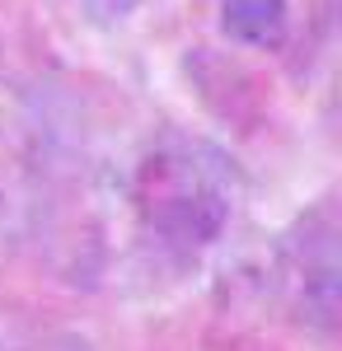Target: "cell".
I'll return each instance as SVG.
<instances>
[{"label": "cell", "mask_w": 342, "mask_h": 351, "mask_svg": "<svg viewBox=\"0 0 342 351\" xmlns=\"http://www.w3.org/2000/svg\"><path fill=\"white\" fill-rule=\"evenodd\" d=\"M136 230L169 258H197L220 239L239 206V173L225 150L183 132L146 145L127 178Z\"/></svg>", "instance_id": "6da1fadb"}, {"label": "cell", "mask_w": 342, "mask_h": 351, "mask_svg": "<svg viewBox=\"0 0 342 351\" xmlns=\"http://www.w3.org/2000/svg\"><path fill=\"white\" fill-rule=\"evenodd\" d=\"M136 5H141V0H84V14H89V24L113 28V24H122Z\"/></svg>", "instance_id": "5b68a950"}, {"label": "cell", "mask_w": 342, "mask_h": 351, "mask_svg": "<svg viewBox=\"0 0 342 351\" xmlns=\"http://www.w3.org/2000/svg\"><path fill=\"white\" fill-rule=\"evenodd\" d=\"M0 351H89V342L71 328L33 324V319H0Z\"/></svg>", "instance_id": "277c9868"}, {"label": "cell", "mask_w": 342, "mask_h": 351, "mask_svg": "<svg viewBox=\"0 0 342 351\" xmlns=\"http://www.w3.org/2000/svg\"><path fill=\"white\" fill-rule=\"evenodd\" d=\"M286 291L290 304L300 314V324L333 332L342 304V276H338V225L328 211L300 225V234H290L286 243Z\"/></svg>", "instance_id": "7a4b0ae2"}, {"label": "cell", "mask_w": 342, "mask_h": 351, "mask_svg": "<svg viewBox=\"0 0 342 351\" xmlns=\"http://www.w3.org/2000/svg\"><path fill=\"white\" fill-rule=\"evenodd\" d=\"M286 0H220V28L239 47H277L286 38Z\"/></svg>", "instance_id": "3957f363"}]
</instances>
